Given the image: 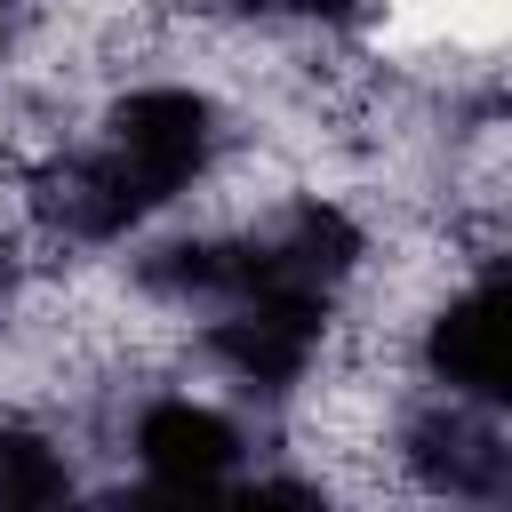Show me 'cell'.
I'll use <instances>...</instances> for the list:
<instances>
[{
	"mask_svg": "<svg viewBox=\"0 0 512 512\" xmlns=\"http://www.w3.org/2000/svg\"><path fill=\"white\" fill-rule=\"evenodd\" d=\"M0 296H8V256H0Z\"/></svg>",
	"mask_w": 512,
	"mask_h": 512,
	"instance_id": "obj_7",
	"label": "cell"
},
{
	"mask_svg": "<svg viewBox=\"0 0 512 512\" xmlns=\"http://www.w3.org/2000/svg\"><path fill=\"white\" fill-rule=\"evenodd\" d=\"M64 488H72V464L40 432L0 424V504H56Z\"/></svg>",
	"mask_w": 512,
	"mask_h": 512,
	"instance_id": "obj_5",
	"label": "cell"
},
{
	"mask_svg": "<svg viewBox=\"0 0 512 512\" xmlns=\"http://www.w3.org/2000/svg\"><path fill=\"white\" fill-rule=\"evenodd\" d=\"M216 104L200 88H128L88 152L40 168L32 208L64 240H120L176 192H192L216 160Z\"/></svg>",
	"mask_w": 512,
	"mask_h": 512,
	"instance_id": "obj_1",
	"label": "cell"
},
{
	"mask_svg": "<svg viewBox=\"0 0 512 512\" xmlns=\"http://www.w3.org/2000/svg\"><path fill=\"white\" fill-rule=\"evenodd\" d=\"M136 464L160 488H216V480L240 472V424L224 408H208V400L168 392V400H152L136 416Z\"/></svg>",
	"mask_w": 512,
	"mask_h": 512,
	"instance_id": "obj_3",
	"label": "cell"
},
{
	"mask_svg": "<svg viewBox=\"0 0 512 512\" xmlns=\"http://www.w3.org/2000/svg\"><path fill=\"white\" fill-rule=\"evenodd\" d=\"M0 48H8V8H0Z\"/></svg>",
	"mask_w": 512,
	"mask_h": 512,
	"instance_id": "obj_8",
	"label": "cell"
},
{
	"mask_svg": "<svg viewBox=\"0 0 512 512\" xmlns=\"http://www.w3.org/2000/svg\"><path fill=\"white\" fill-rule=\"evenodd\" d=\"M432 376L472 408H512V272H488L440 304L424 328Z\"/></svg>",
	"mask_w": 512,
	"mask_h": 512,
	"instance_id": "obj_2",
	"label": "cell"
},
{
	"mask_svg": "<svg viewBox=\"0 0 512 512\" xmlns=\"http://www.w3.org/2000/svg\"><path fill=\"white\" fill-rule=\"evenodd\" d=\"M408 464H416L432 488H448V496H496V488H512V448H504V432H488V424L464 416V408L416 416V424H408Z\"/></svg>",
	"mask_w": 512,
	"mask_h": 512,
	"instance_id": "obj_4",
	"label": "cell"
},
{
	"mask_svg": "<svg viewBox=\"0 0 512 512\" xmlns=\"http://www.w3.org/2000/svg\"><path fill=\"white\" fill-rule=\"evenodd\" d=\"M264 8H280V16H312V24H344L360 0H264Z\"/></svg>",
	"mask_w": 512,
	"mask_h": 512,
	"instance_id": "obj_6",
	"label": "cell"
}]
</instances>
